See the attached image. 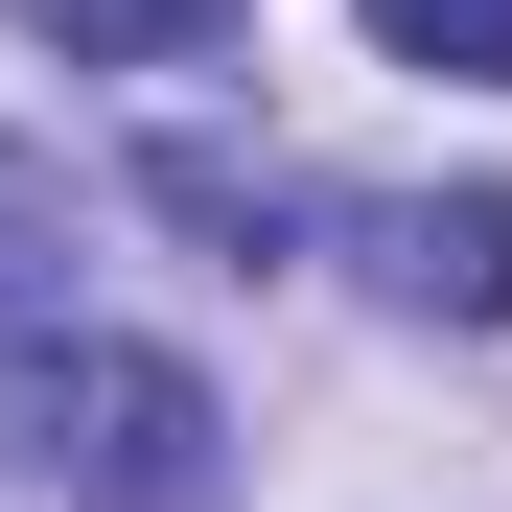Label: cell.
<instances>
[{
	"label": "cell",
	"instance_id": "1",
	"mask_svg": "<svg viewBox=\"0 0 512 512\" xmlns=\"http://www.w3.org/2000/svg\"><path fill=\"white\" fill-rule=\"evenodd\" d=\"M0 466L47 512H210L233 489V396L140 326H24L0 350Z\"/></svg>",
	"mask_w": 512,
	"mask_h": 512
},
{
	"label": "cell",
	"instance_id": "2",
	"mask_svg": "<svg viewBox=\"0 0 512 512\" xmlns=\"http://www.w3.org/2000/svg\"><path fill=\"white\" fill-rule=\"evenodd\" d=\"M350 256L419 303V326H512V187H419V210H350Z\"/></svg>",
	"mask_w": 512,
	"mask_h": 512
},
{
	"label": "cell",
	"instance_id": "3",
	"mask_svg": "<svg viewBox=\"0 0 512 512\" xmlns=\"http://www.w3.org/2000/svg\"><path fill=\"white\" fill-rule=\"evenodd\" d=\"M140 210H163V233H210L233 280H256V256L303 233V187H280V163H233V140H163V163H140Z\"/></svg>",
	"mask_w": 512,
	"mask_h": 512
},
{
	"label": "cell",
	"instance_id": "4",
	"mask_svg": "<svg viewBox=\"0 0 512 512\" xmlns=\"http://www.w3.org/2000/svg\"><path fill=\"white\" fill-rule=\"evenodd\" d=\"M0 24H47L70 70H187V47H233L256 0H0Z\"/></svg>",
	"mask_w": 512,
	"mask_h": 512
},
{
	"label": "cell",
	"instance_id": "5",
	"mask_svg": "<svg viewBox=\"0 0 512 512\" xmlns=\"http://www.w3.org/2000/svg\"><path fill=\"white\" fill-rule=\"evenodd\" d=\"M396 70H466V94H512V0H373Z\"/></svg>",
	"mask_w": 512,
	"mask_h": 512
},
{
	"label": "cell",
	"instance_id": "6",
	"mask_svg": "<svg viewBox=\"0 0 512 512\" xmlns=\"http://www.w3.org/2000/svg\"><path fill=\"white\" fill-rule=\"evenodd\" d=\"M47 280H70V163L0 140V303H47Z\"/></svg>",
	"mask_w": 512,
	"mask_h": 512
}]
</instances>
